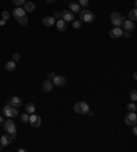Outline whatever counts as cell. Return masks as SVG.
Instances as JSON below:
<instances>
[{
    "label": "cell",
    "mask_w": 137,
    "mask_h": 152,
    "mask_svg": "<svg viewBox=\"0 0 137 152\" xmlns=\"http://www.w3.org/2000/svg\"><path fill=\"white\" fill-rule=\"evenodd\" d=\"M80 21L81 22H87V23H91V22H93L95 21V14L92 13V11H89V10H87V8H84V10H81L80 11Z\"/></svg>",
    "instance_id": "1"
},
{
    "label": "cell",
    "mask_w": 137,
    "mask_h": 152,
    "mask_svg": "<svg viewBox=\"0 0 137 152\" xmlns=\"http://www.w3.org/2000/svg\"><path fill=\"white\" fill-rule=\"evenodd\" d=\"M3 125H4V130L7 132V134H10V136H15L17 134V125H15V122L11 118L4 121Z\"/></svg>",
    "instance_id": "2"
},
{
    "label": "cell",
    "mask_w": 137,
    "mask_h": 152,
    "mask_svg": "<svg viewBox=\"0 0 137 152\" xmlns=\"http://www.w3.org/2000/svg\"><path fill=\"white\" fill-rule=\"evenodd\" d=\"M73 110H74V112H77V114H88L89 106H88V103H85V101H78V103H75L74 106H73Z\"/></svg>",
    "instance_id": "3"
},
{
    "label": "cell",
    "mask_w": 137,
    "mask_h": 152,
    "mask_svg": "<svg viewBox=\"0 0 137 152\" xmlns=\"http://www.w3.org/2000/svg\"><path fill=\"white\" fill-rule=\"evenodd\" d=\"M111 22L114 23V26H118V27H121L122 26V23H124V15L121 13H118V11H114V13H111Z\"/></svg>",
    "instance_id": "4"
},
{
    "label": "cell",
    "mask_w": 137,
    "mask_h": 152,
    "mask_svg": "<svg viewBox=\"0 0 137 152\" xmlns=\"http://www.w3.org/2000/svg\"><path fill=\"white\" fill-rule=\"evenodd\" d=\"M3 115L7 117V118H15L18 115V110L13 107V106H10V104H7L6 107L3 108Z\"/></svg>",
    "instance_id": "5"
},
{
    "label": "cell",
    "mask_w": 137,
    "mask_h": 152,
    "mask_svg": "<svg viewBox=\"0 0 137 152\" xmlns=\"http://www.w3.org/2000/svg\"><path fill=\"white\" fill-rule=\"evenodd\" d=\"M125 123L128 126H134L137 125V115L136 112H129V114L125 117Z\"/></svg>",
    "instance_id": "6"
},
{
    "label": "cell",
    "mask_w": 137,
    "mask_h": 152,
    "mask_svg": "<svg viewBox=\"0 0 137 152\" xmlns=\"http://www.w3.org/2000/svg\"><path fill=\"white\" fill-rule=\"evenodd\" d=\"M29 122L33 127H40L41 126V117H38L36 114H30L29 115Z\"/></svg>",
    "instance_id": "7"
},
{
    "label": "cell",
    "mask_w": 137,
    "mask_h": 152,
    "mask_svg": "<svg viewBox=\"0 0 137 152\" xmlns=\"http://www.w3.org/2000/svg\"><path fill=\"white\" fill-rule=\"evenodd\" d=\"M52 84L54 86H59V88H63L66 85V78L63 76H55L52 78Z\"/></svg>",
    "instance_id": "8"
},
{
    "label": "cell",
    "mask_w": 137,
    "mask_h": 152,
    "mask_svg": "<svg viewBox=\"0 0 137 152\" xmlns=\"http://www.w3.org/2000/svg\"><path fill=\"white\" fill-rule=\"evenodd\" d=\"M122 26H124V30H126V32H133L136 29V23L130 19H125Z\"/></svg>",
    "instance_id": "9"
},
{
    "label": "cell",
    "mask_w": 137,
    "mask_h": 152,
    "mask_svg": "<svg viewBox=\"0 0 137 152\" xmlns=\"http://www.w3.org/2000/svg\"><path fill=\"white\" fill-rule=\"evenodd\" d=\"M122 33H124V30L121 29V27H118V26H114L111 30H110V37L111 38H119V37H122Z\"/></svg>",
    "instance_id": "10"
},
{
    "label": "cell",
    "mask_w": 137,
    "mask_h": 152,
    "mask_svg": "<svg viewBox=\"0 0 137 152\" xmlns=\"http://www.w3.org/2000/svg\"><path fill=\"white\" fill-rule=\"evenodd\" d=\"M60 18H62L64 22H73V21H74V15H73V13L68 10V11L60 13Z\"/></svg>",
    "instance_id": "11"
},
{
    "label": "cell",
    "mask_w": 137,
    "mask_h": 152,
    "mask_svg": "<svg viewBox=\"0 0 137 152\" xmlns=\"http://www.w3.org/2000/svg\"><path fill=\"white\" fill-rule=\"evenodd\" d=\"M8 104L13 106V107H15V108H19L21 106H22V100L19 99L18 96H13V97L8 100Z\"/></svg>",
    "instance_id": "12"
},
{
    "label": "cell",
    "mask_w": 137,
    "mask_h": 152,
    "mask_svg": "<svg viewBox=\"0 0 137 152\" xmlns=\"http://www.w3.org/2000/svg\"><path fill=\"white\" fill-rule=\"evenodd\" d=\"M13 17L15 19L17 18H21V17H24V15H26V13H25V10H24V8H22V7H15V8H14L13 10Z\"/></svg>",
    "instance_id": "13"
},
{
    "label": "cell",
    "mask_w": 137,
    "mask_h": 152,
    "mask_svg": "<svg viewBox=\"0 0 137 152\" xmlns=\"http://www.w3.org/2000/svg\"><path fill=\"white\" fill-rule=\"evenodd\" d=\"M24 10H25V13H33L34 11V8H36V6H34V3L33 1H29V0H26L25 4H24V7H22Z\"/></svg>",
    "instance_id": "14"
},
{
    "label": "cell",
    "mask_w": 137,
    "mask_h": 152,
    "mask_svg": "<svg viewBox=\"0 0 137 152\" xmlns=\"http://www.w3.org/2000/svg\"><path fill=\"white\" fill-rule=\"evenodd\" d=\"M13 141V139L10 137V134H3L1 137H0V144H1V147H7L10 145V143Z\"/></svg>",
    "instance_id": "15"
},
{
    "label": "cell",
    "mask_w": 137,
    "mask_h": 152,
    "mask_svg": "<svg viewBox=\"0 0 137 152\" xmlns=\"http://www.w3.org/2000/svg\"><path fill=\"white\" fill-rule=\"evenodd\" d=\"M52 89H54V84H52V81H51V80L44 81V82H43V90L45 92V93H50Z\"/></svg>",
    "instance_id": "16"
},
{
    "label": "cell",
    "mask_w": 137,
    "mask_h": 152,
    "mask_svg": "<svg viewBox=\"0 0 137 152\" xmlns=\"http://www.w3.org/2000/svg\"><path fill=\"white\" fill-rule=\"evenodd\" d=\"M56 22V19L54 17H44L43 18V23L44 26H47V27H50V26H54Z\"/></svg>",
    "instance_id": "17"
},
{
    "label": "cell",
    "mask_w": 137,
    "mask_h": 152,
    "mask_svg": "<svg viewBox=\"0 0 137 152\" xmlns=\"http://www.w3.org/2000/svg\"><path fill=\"white\" fill-rule=\"evenodd\" d=\"M68 10H70L71 13H80V11H81V6H80L78 3L71 1V3L68 4Z\"/></svg>",
    "instance_id": "18"
},
{
    "label": "cell",
    "mask_w": 137,
    "mask_h": 152,
    "mask_svg": "<svg viewBox=\"0 0 137 152\" xmlns=\"http://www.w3.org/2000/svg\"><path fill=\"white\" fill-rule=\"evenodd\" d=\"M55 23H56V27H58V30H59V32H64V30H66V27H67V26H66V22H64L62 18L58 19Z\"/></svg>",
    "instance_id": "19"
},
{
    "label": "cell",
    "mask_w": 137,
    "mask_h": 152,
    "mask_svg": "<svg viewBox=\"0 0 137 152\" xmlns=\"http://www.w3.org/2000/svg\"><path fill=\"white\" fill-rule=\"evenodd\" d=\"M17 69V62H14V60H8L6 63V70L7 71H14V70Z\"/></svg>",
    "instance_id": "20"
},
{
    "label": "cell",
    "mask_w": 137,
    "mask_h": 152,
    "mask_svg": "<svg viewBox=\"0 0 137 152\" xmlns=\"http://www.w3.org/2000/svg\"><path fill=\"white\" fill-rule=\"evenodd\" d=\"M25 111L29 115H30V114H34V111H36V106H34L33 103H28V104H26V107H25Z\"/></svg>",
    "instance_id": "21"
},
{
    "label": "cell",
    "mask_w": 137,
    "mask_h": 152,
    "mask_svg": "<svg viewBox=\"0 0 137 152\" xmlns=\"http://www.w3.org/2000/svg\"><path fill=\"white\" fill-rule=\"evenodd\" d=\"M126 110H128L129 112H136V110H137L136 103H134V101H132V103H129V104L126 106Z\"/></svg>",
    "instance_id": "22"
},
{
    "label": "cell",
    "mask_w": 137,
    "mask_h": 152,
    "mask_svg": "<svg viewBox=\"0 0 137 152\" xmlns=\"http://www.w3.org/2000/svg\"><path fill=\"white\" fill-rule=\"evenodd\" d=\"M129 19L133 21V22H136L137 21V10L136 8H133L132 11H129Z\"/></svg>",
    "instance_id": "23"
},
{
    "label": "cell",
    "mask_w": 137,
    "mask_h": 152,
    "mask_svg": "<svg viewBox=\"0 0 137 152\" xmlns=\"http://www.w3.org/2000/svg\"><path fill=\"white\" fill-rule=\"evenodd\" d=\"M17 22H18L19 25H22V26H25L29 21H28V17L26 15H24V17H21V18H17Z\"/></svg>",
    "instance_id": "24"
},
{
    "label": "cell",
    "mask_w": 137,
    "mask_h": 152,
    "mask_svg": "<svg viewBox=\"0 0 137 152\" xmlns=\"http://www.w3.org/2000/svg\"><path fill=\"white\" fill-rule=\"evenodd\" d=\"M129 96H130L132 101H134V103H136V101H137V90H136V89H132L130 93H129Z\"/></svg>",
    "instance_id": "25"
},
{
    "label": "cell",
    "mask_w": 137,
    "mask_h": 152,
    "mask_svg": "<svg viewBox=\"0 0 137 152\" xmlns=\"http://www.w3.org/2000/svg\"><path fill=\"white\" fill-rule=\"evenodd\" d=\"M81 26H82V22L80 21V19L73 21V27H74V29H81Z\"/></svg>",
    "instance_id": "26"
},
{
    "label": "cell",
    "mask_w": 137,
    "mask_h": 152,
    "mask_svg": "<svg viewBox=\"0 0 137 152\" xmlns=\"http://www.w3.org/2000/svg\"><path fill=\"white\" fill-rule=\"evenodd\" d=\"M21 121H22L24 123H28V122H29V114H28V112L22 114L21 115Z\"/></svg>",
    "instance_id": "27"
},
{
    "label": "cell",
    "mask_w": 137,
    "mask_h": 152,
    "mask_svg": "<svg viewBox=\"0 0 137 152\" xmlns=\"http://www.w3.org/2000/svg\"><path fill=\"white\" fill-rule=\"evenodd\" d=\"M25 1H26V0H13V3L17 7H22L24 4H25Z\"/></svg>",
    "instance_id": "28"
},
{
    "label": "cell",
    "mask_w": 137,
    "mask_h": 152,
    "mask_svg": "<svg viewBox=\"0 0 137 152\" xmlns=\"http://www.w3.org/2000/svg\"><path fill=\"white\" fill-rule=\"evenodd\" d=\"M10 17H11V14L8 13V11H3V13H1V18L4 19V21L10 19Z\"/></svg>",
    "instance_id": "29"
},
{
    "label": "cell",
    "mask_w": 137,
    "mask_h": 152,
    "mask_svg": "<svg viewBox=\"0 0 137 152\" xmlns=\"http://www.w3.org/2000/svg\"><path fill=\"white\" fill-rule=\"evenodd\" d=\"M78 4L87 8V7H88V4H89V0H78Z\"/></svg>",
    "instance_id": "30"
},
{
    "label": "cell",
    "mask_w": 137,
    "mask_h": 152,
    "mask_svg": "<svg viewBox=\"0 0 137 152\" xmlns=\"http://www.w3.org/2000/svg\"><path fill=\"white\" fill-rule=\"evenodd\" d=\"M19 59H21V55H19L18 52H14L13 54V60L14 62H18Z\"/></svg>",
    "instance_id": "31"
},
{
    "label": "cell",
    "mask_w": 137,
    "mask_h": 152,
    "mask_svg": "<svg viewBox=\"0 0 137 152\" xmlns=\"http://www.w3.org/2000/svg\"><path fill=\"white\" fill-rule=\"evenodd\" d=\"M56 74L54 73V71H52V73H48V74H47V80H51V81H52V78H54Z\"/></svg>",
    "instance_id": "32"
},
{
    "label": "cell",
    "mask_w": 137,
    "mask_h": 152,
    "mask_svg": "<svg viewBox=\"0 0 137 152\" xmlns=\"http://www.w3.org/2000/svg\"><path fill=\"white\" fill-rule=\"evenodd\" d=\"M54 18H55V19H60V13H59V11H56V13L54 14Z\"/></svg>",
    "instance_id": "33"
},
{
    "label": "cell",
    "mask_w": 137,
    "mask_h": 152,
    "mask_svg": "<svg viewBox=\"0 0 137 152\" xmlns=\"http://www.w3.org/2000/svg\"><path fill=\"white\" fill-rule=\"evenodd\" d=\"M133 134H134V136H136V134H137V127H136V125L133 126Z\"/></svg>",
    "instance_id": "34"
},
{
    "label": "cell",
    "mask_w": 137,
    "mask_h": 152,
    "mask_svg": "<svg viewBox=\"0 0 137 152\" xmlns=\"http://www.w3.org/2000/svg\"><path fill=\"white\" fill-rule=\"evenodd\" d=\"M4 23H6V21H4V19H1V21H0V26H4Z\"/></svg>",
    "instance_id": "35"
},
{
    "label": "cell",
    "mask_w": 137,
    "mask_h": 152,
    "mask_svg": "<svg viewBox=\"0 0 137 152\" xmlns=\"http://www.w3.org/2000/svg\"><path fill=\"white\" fill-rule=\"evenodd\" d=\"M88 114H89V115H91V117H93V111H91V110H89V111H88Z\"/></svg>",
    "instance_id": "36"
},
{
    "label": "cell",
    "mask_w": 137,
    "mask_h": 152,
    "mask_svg": "<svg viewBox=\"0 0 137 152\" xmlns=\"http://www.w3.org/2000/svg\"><path fill=\"white\" fill-rule=\"evenodd\" d=\"M0 123H4V118L3 117H0Z\"/></svg>",
    "instance_id": "37"
},
{
    "label": "cell",
    "mask_w": 137,
    "mask_h": 152,
    "mask_svg": "<svg viewBox=\"0 0 137 152\" xmlns=\"http://www.w3.org/2000/svg\"><path fill=\"white\" fill-rule=\"evenodd\" d=\"M45 1H47V3H54L55 0H45Z\"/></svg>",
    "instance_id": "38"
},
{
    "label": "cell",
    "mask_w": 137,
    "mask_h": 152,
    "mask_svg": "<svg viewBox=\"0 0 137 152\" xmlns=\"http://www.w3.org/2000/svg\"><path fill=\"white\" fill-rule=\"evenodd\" d=\"M1 149H3V147H0V151H1Z\"/></svg>",
    "instance_id": "39"
}]
</instances>
